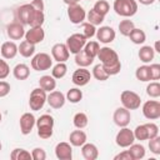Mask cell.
Segmentation results:
<instances>
[{"mask_svg": "<svg viewBox=\"0 0 160 160\" xmlns=\"http://www.w3.org/2000/svg\"><path fill=\"white\" fill-rule=\"evenodd\" d=\"M10 158H11V160H30L31 159V152H29L25 149L16 148L11 151Z\"/></svg>", "mask_w": 160, "mask_h": 160, "instance_id": "d6a6232c", "label": "cell"}, {"mask_svg": "<svg viewBox=\"0 0 160 160\" xmlns=\"http://www.w3.org/2000/svg\"><path fill=\"white\" fill-rule=\"evenodd\" d=\"M132 132H134L135 140H140V141H142V140H149V132H148V129H146V125H145V124L138 125Z\"/></svg>", "mask_w": 160, "mask_h": 160, "instance_id": "ab89813d", "label": "cell"}, {"mask_svg": "<svg viewBox=\"0 0 160 160\" xmlns=\"http://www.w3.org/2000/svg\"><path fill=\"white\" fill-rule=\"evenodd\" d=\"M86 38L82 35V34H80V32H75V34H72V35H70L68 39H66V48H68V50H69V52H71V54H76V52H79L80 50H82V48L85 46V44H86Z\"/></svg>", "mask_w": 160, "mask_h": 160, "instance_id": "8992f818", "label": "cell"}, {"mask_svg": "<svg viewBox=\"0 0 160 160\" xmlns=\"http://www.w3.org/2000/svg\"><path fill=\"white\" fill-rule=\"evenodd\" d=\"M140 4H142V5H151L155 0H138Z\"/></svg>", "mask_w": 160, "mask_h": 160, "instance_id": "9f6ffc18", "label": "cell"}, {"mask_svg": "<svg viewBox=\"0 0 160 160\" xmlns=\"http://www.w3.org/2000/svg\"><path fill=\"white\" fill-rule=\"evenodd\" d=\"M25 40L36 45L39 42H41L45 38V31L41 26H36V28H30V30L25 31Z\"/></svg>", "mask_w": 160, "mask_h": 160, "instance_id": "e0dca14e", "label": "cell"}, {"mask_svg": "<svg viewBox=\"0 0 160 160\" xmlns=\"http://www.w3.org/2000/svg\"><path fill=\"white\" fill-rule=\"evenodd\" d=\"M96 38L102 44H110L115 40V36H116V32L115 30L111 28V26H100L98 30H96Z\"/></svg>", "mask_w": 160, "mask_h": 160, "instance_id": "4fadbf2b", "label": "cell"}, {"mask_svg": "<svg viewBox=\"0 0 160 160\" xmlns=\"http://www.w3.org/2000/svg\"><path fill=\"white\" fill-rule=\"evenodd\" d=\"M39 86L42 90H45L46 92L48 91L50 92V91L55 90V88H56V80H55V78H52L50 75H44L39 80Z\"/></svg>", "mask_w": 160, "mask_h": 160, "instance_id": "484cf974", "label": "cell"}, {"mask_svg": "<svg viewBox=\"0 0 160 160\" xmlns=\"http://www.w3.org/2000/svg\"><path fill=\"white\" fill-rule=\"evenodd\" d=\"M138 55H139V59H140L144 64H148V62H150V61L154 59L155 51H154V49H152L150 45H144V46L140 48Z\"/></svg>", "mask_w": 160, "mask_h": 160, "instance_id": "d4e9b609", "label": "cell"}, {"mask_svg": "<svg viewBox=\"0 0 160 160\" xmlns=\"http://www.w3.org/2000/svg\"><path fill=\"white\" fill-rule=\"evenodd\" d=\"M81 28H82V35H84L86 39H91L92 36H95V34H96V28H95V25H92V24H90V22H82Z\"/></svg>", "mask_w": 160, "mask_h": 160, "instance_id": "ee69618b", "label": "cell"}, {"mask_svg": "<svg viewBox=\"0 0 160 160\" xmlns=\"http://www.w3.org/2000/svg\"><path fill=\"white\" fill-rule=\"evenodd\" d=\"M52 66V59L46 52H39L31 59V68L36 71H45Z\"/></svg>", "mask_w": 160, "mask_h": 160, "instance_id": "5b68a950", "label": "cell"}, {"mask_svg": "<svg viewBox=\"0 0 160 160\" xmlns=\"http://www.w3.org/2000/svg\"><path fill=\"white\" fill-rule=\"evenodd\" d=\"M134 141H135L134 132L128 126L121 128L119 130V132L116 134V138H115V142L120 148H129Z\"/></svg>", "mask_w": 160, "mask_h": 160, "instance_id": "ba28073f", "label": "cell"}, {"mask_svg": "<svg viewBox=\"0 0 160 160\" xmlns=\"http://www.w3.org/2000/svg\"><path fill=\"white\" fill-rule=\"evenodd\" d=\"M154 49V51H158V52H160V48H159V41H155V48H152Z\"/></svg>", "mask_w": 160, "mask_h": 160, "instance_id": "6f0895ef", "label": "cell"}, {"mask_svg": "<svg viewBox=\"0 0 160 160\" xmlns=\"http://www.w3.org/2000/svg\"><path fill=\"white\" fill-rule=\"evenodd\" d=\"M12 75L18 80H26L30 76V69L26 64H18L12 69Z\"/></svg>", "mask_w": 160, "mask_h": 160, "instance_id": "cb8c5ba5", "label": "cell"}, {"mask_svg": "<svg viewBox=\"0 0 160 160\" xmlns=\"http://www.w3.org/2000/svg\"><path fill=\"white\" fill-rule=\"evenodd\" d=\"M36 128H38V135L41 139H50L54 132V118L49 114L41 115L36 120Z\"/></svg>", "mask_w": 160, "mask_h": 160, "instance_id": "6da1fadb", "label": "cell"}, {"mask_svg": "<svg viewBox=\"0 0 160 160\" xmlns=\"http://www.w3.org/2000/svg\"><path fill=\"white\" fill-rule=\"evenodd\" d=\"M135 76L138 80L140 81H150V74H149V65H141L136 69L135 71Z\"/></svg>", "mask_w": 160, "mask_h": 160, "instance_id": "f35d334b", "label": "cell"}, {"mask_svg": "<svg viewBox=\"0 0 160 160\" xmlns=\"http://www.w3.org/2000/svg\"><path fill=\"white\" fill-rule=\"evenodd\" d=\"M112 8L122 18H131L138 12V2L135 0H115Z\"/></svg>", "mask_w": 160, "mask_h": 160, "instance_id": "7a4b0ae2", "label": "cell"}, {"mask_svg": "<svg viewBox=\"0 0 160 160\" xmlns=\"http://www.w3.org/2000/svg\"><path fill=\"white\" fill-rule=\"evenodd\" d=\"M18 45L14 41H5L2 42V45L0 46V54L4 59H14L18 54Z\"/></svg>", "mask_w": 160, "mask_h": 160, "instance_id": "44dd1931", "label": "cell"}, {"mask_svg": "<svg viewBox=\"0 0 160 160\" xmlns=\"http://www.w3.org/2000/svg\"><path fill=\"white\" fill-rule=\"evenodd\" d=\"M62 1H64V2H65L68 6H69V5H74V4H78L80 0H62Z\"/></svg>", "mask_w": 160, "mask_h": 160, "instance_id": "11a10c76", "label": "cell"}, {"mask_svg": "<svg viewBox=\"0 0 160 160\" xmlns=\"http://www.w3.org/2000/svg\"><path fill=\"white\" fill-rule=\"evenodd\" d=\"M68 18L72 24H81L85 18H86V11L84 10L82 6H80L79 4H74V5H69L68 6Z\"/></svg>", "mask_w": 160, "mask_h": 160, "instance_id": "30bf717a", "label": "cell"}, {"mask_svg": "<svg viewBox=\"0 0 160 160\" xmlns=\"http://www.w3.org/2000/svg\"><path fill=\"white\" fill-rule=\"evenodd\" d=\"M55 155L59 160H71L72 159V148L69 142H59L55 146Z\"/></svg>", "mask_w": 160, "mask_h": 160, "instance_id": "ac0fdd59", "label": "cell"}, {"mask_svg": "<svg viewBox=\"0 0 160 160\" xmlns=\"http://www.w3.org/2000/svg\"><path fill=\"white\" fill-rule=\"evenodd\" d=\"M114 160H132V158H131V155L129 154L128 150H124V151H121L120 154L115 155V156H114Z\"/></svg>", "mask_w": 160, "mask_h": 160, "instance_id": "f5cc1de1", "label": "cell"}, {"mask_svg": "<svg viewBox=\"0 0 160 160\" xmlns=\"http://www.w3.org/2000/svg\"><path fill=\"white\" fill-rule=\"evenodd\" d=\"M92 76L99 81H105V80L109 79V75L106 74V71L104 70L101 64H98L92 68Z\"/></svg>", "mask_w": 160, "mask_h": 160, "instance_id": "b9f144b4", "label": "cell"}, {"mask_svg": "<svg viewBox=\"0 0 160 160\" xmlns=\"http://www.w3.org/2000/svg\"><path fill=\"white\" fill-rule=\"evenodd\" d=\"M66 98L61 91L58 90H52L50 91V94L46 96V102L52 108V109H61L65 105Z\"/></svg>", "mask_w": 160, "mask_h": 160, "instance_id": "2e32d148", "label": "cell"}, {"mask_svg": "<svg viewBox=\"0 0 160 160\" xmlns=\"http://www.w3.org/2000/svg\"><path fill=\"white\" fill-rule=\"evenodd\" d=\"M72 122H74V126L78 128V129H84L88 126V122H89V119L86 116L85 112H76L74 115V119H72Z\"/></svg>", "mask_w": 160, "mask_h": 160, "instance_id": "e575fe53", "label": "cell"}, {"mask_svg": "<svg viewBox=\"0 0 160 160\" xmlns=\"http://www.w3.org/2000/svg\"><path fill=\"white\" fill-rule=\"evenodd\" d=\"M146 129H148V132H149V139H152L155 136L159 135V128L156 124L154 122H146Z\"/></svg>", "mask_w": 160, "mask_h": 160, "instance_id": "f907efd6", "label": "cell"}, {"mask_svg": "<svg viewBox=\"0 0 160 160\" xmlns=\"http://www.w3.org/2000/svg\"><path fill=\"white\" fill-rule=\"evenodd\" d=\"M86 18H88V22H90V24H92V25H101L102 24V21H104V19H105V16H102V15H100L99 12H96L94 9H91V10H89V12L86 14Z\"/></svg>", "mask_w": 160, "mask_h": 160, "instance_id": "74e56055", "label": "cell"}, {"mask_svg": "<svg viewBox=\"0 0 160 160\" xmlns=\"http://www.w3.org/2000/svg\"><path fill=\"white\" fill-rule=\"evenodd\" d=\"M9 74H10V66H9V64L5 60L0 59V80H4L5 78H8Z\"/></svg>", "mask_w": 160, "mask_h": 160, "instance_id": "681fc988", "label": "cell"}, {"mask_svg": "<svg viewBox=\"0 0 160 160\" xmlns=\"http://www.w3.org/2000/svg\"><path fill=\"white\" fill-rule=\"evenodd\" d=\"M69 140H70L71 146H78V148H80V146H82V145L86 142L88 138H86V134H85L81 129H79V130H74L72 132H70Z\"/></svg>", "mask_w": 160, "mask_h": 160, "instance_id": "603a6c76", "label": "cell"}, {"mask_svg": "<svg viewBox=\"0 0 160 160\" xmlns=\"http://www.w3.org/2000/svg\"><path fill=\"white\" fill-rule=\"evenodd\" d=\"M99 49H100V46H99V42L98 41H86L85 46L82 48V50L85 51V54L89 55L92 59H95L98 56Z\"/></svg>", "mask_w": 160, "mask_h": 160, "instance_id": "1f68e13d", "label": "cell"}, {"mask_svg": "<svg viewBox=\"0 0 160 160\" xmlns=\"http://www.w3.org/2000/svg\"><path fill=\"white\" fill-rule=\"evenodd\" d=\"M6 34L11 40H20L21 38L25 36V29L24 25L20 24L19 21L11 22L6 26Z\"/></svg>", "mask_w": 160, "mask_h": 160, "instance_id": "d6986e66", "label": "cell"}, {"mask_svg": "<svg viewBox=\"0 0 160 160\" xmlns=\"http://www.w3.org/2000/svg\"><path fill=\"white\" fill-rule=\"evenodd\" d=\"M149 149L155 155L160 154V136L159 135L152 139H149Z\"/></svg>", "mask_w": 160, "mask_h": 160, "instance_id": "f6af8a7d", "label": "cell"}, {"mask_svg": "<svg viewBox=\"0 0 160 160\" xmlns=\"http://www.w3.org/2000/svg\"><path fill=\"white\" fill-rule=\"evenodd\" d=\"M34 12V8L31 6V4H24L20 8H18L16 10V16L20 24L22 25H28L30 21V18Z\"/></svg>", "mask_w": 160, "mask_h": 160, "instance_id": "ffe728a7", "label": "cell"}, {"mask_svg": "<svg viewBox=\"0 0 160 160\" xmlns=\"http://www.w3.org/2000/svg\"><path fill=\"white\" fill-rule=\"evenodd\" d=\"M68 72V66L65 62H58L52 70H51V76L55 79H62Z\"/></svg>", "mask_w": 160, "mask_h": 160, "instance_id": "836d02e7", "label": "cell"}, {"mask_svg": "<svg viewBox=\"0 0 160 160\" xmlns=\"http://www.w3.org/2000/svg\"><path fill=\"white\" fill-rule=\"evenodd\" d=\"M112 120L114 122L119 126V128H124V126H128L130 124V120H131V114H130V110H128L126 108H118L115 111H114V115H112Z\"/></svg>", "mask_w": 160, "mask_h": 160, "instance_id": "8fae6325", "label": "cell"}, {"mask_svg": "<svg viewBox=\"0 0 160 160\" xmlns=\"http://www.w3.org/2000/svg\"><path fill=\"white\" fill-rule=\"evenodd\" d=\"M92 61H94V59L90 58L89 55H86L84 50H80L79 52L75 54V64L79 68H88L89 65L92 64Z\"/></svg>", "mask_w": 160, "mask_h": 160, "instance_id": "83f0119b", "label": "cell"}, {"mask_svg": "<svg viewBox=\"0 0 160 160\" xmlns=\"http://www.w3.org/2000/svg\"><path fill=\"white\" fill-rule=\"evenodd\" d=\"M30 4H31V6H32L35 10H39V11H44V8H45V5H44V1H42V0H32Z\"/></svg>", "mask_w": 160, "mask_h": 160, "instance_id": "db71d44e", "label": "cell"}, {"mask_svg": "<svg viewBox=\"0 0 160 160\" xmlns=\"http://www.w3.org/2000/svg\"><path fill=\"white\" fill-rule=\"evenodd\" d=\"M149 74H150V80H159L160 79V65L159 64L149 65Z\"/></svg>", "mask_w": 160, "mask_h": 160, "instance_id": "7dc6e473", "label": "cell"}, {"mask_svg": "<svg viewBox=\"0 0 160 160\" xmlns=\"http://www.w3.org/2000/svg\"><path fill=\"white\" fill-rule=\"evenodd\" d=\"M11 90V86L8 81H4V80H0V98H4L6 96Z\"/></svg>", "mask_w": 160, "mask_h": 160, "instance_id": "816d5d0a", "label": "cell"}, {"mask_svg": "<svg viewBox=\"0 0 160 160\" xmlns=\"http://www.w3.org/2000/svg\"><path fill=\"white\" fill-rule=\"evenodd\" d=\"M129 38H130V40H131L134 44L140 45V44H144V42H145V40H146V34H145L144 30L138 29V28H134L132 31L130 32Z\"/></svg>", "mask_w": 160, "mask_h": 160, "instance_id": "f546056e", "label": "cell"}, {"mask_svg": "<svg viewBox=\"0 0 160 160\" xmlns=\"http://www.w3.org/2000/svg\"><path fill=\"white\" fill-rule=\"evenodd\" d=\"M1 149H2V145H1V142H0V151H1Z\"/></svg>", "mask_w": 160, "mask_h": 160, "instance_id": "91938a15", "label": "cell"}, {"mask_svg": "<svg viewBox=\"0 0 160 160\" xmlns=\"http://www.w3.org/2000/svg\"><path fill=\"white\" fill-rule=\"evenodd\" d=\"M134 28H135L134 22H132L131 20H129V19L121 20L120 24H119V31H120V34L124 35V36H129Z\"/></svg>", "mask_w": 160, "mask_h": 160, "instance_id": "d590c367", "label": "cell"}, {"mask_svg": "<svg viewBox=\"0 0 160 160\" xmlns=\"http://www.w3.org/2000/svg\"><path fill=\"white\" fill-rule=\"evenodd\" d=\"M46 91L42 90L41 88H36L30 92V98H29V106L31 110L38 111L40 109H42V106L46 102Z\"/></svg>", "mask_w": 160, "mask_h": 160, "instance_id": "277c9868", "label": "cell"}, {"mask_svg": "<svg viewBox=\"0 0 160 160\" xmlns=\"http://www.w3.org/2000/svg\"><path fill=\"white\" fill-rule=\"evenodd\" d=\"M120 100H121L122 106L126 108L128 110H136L141 105L140 95L131 90H124L120 94Z\"/></svg>", "mask_w": 160, "mask_h": 160, "instance_id": "3957f363", "label": "cell"}, {"mask_svg": "<svg viewBox=\"0 0 160 160\" xmlns=\"http://www.w3.org/2000/svg\"><path fill=\"white\" fill-rule=\"evenodd\" d=\"M18 51L20 52L21 56L30 58V56H32L35 54V45L31 44V42H29V41H26V40H24L18 46Z\"/></svg>", "mask_w": 160, "mask_h": 160, "instance_id": "4316f807", "label": "cell"}, {"mask_svg": "<svg viewBox=\"0 0 160 160\" xmlns=\"http://www.w3.org/2000/svg\"><path fill=\"white\" fill-rule=\"evenodd\" d=\"M51 55H52V59L58 62H65L69 56H70V52L66 48L65 44H61V42H58L55 44L52 48H51Z\"/></svg>", "mask_w": 160, "mask_h": 160, "instance_id": "9a60e30c", "label": "cell"}, {"mask_svg": "<svg viewBox=\"0 0 160 160\" xmlns=\"http://www.w3.org/2000/svg\"><path fill=\"white\" fill-rule=\"evenodd\" d=\"M91 79V74L86 68H79L72 72L71 80L76 86H84L86 85Z\"/></svg>", "mask_w": 160, "mask_h": 160, "instance_id": "5bb4252c", "label": "cell"}, {"mask_svg": "<svg viewBox=\"0 0 160 160\" xmlns=\"http://www.w3.org/2000/svg\"><path fill=\"white\" fill-rule=\"evenodd\" d=\"M65 98H66V100H69L70 102L76 104V102H79V101L82 99V91H81L80 89H78V88H72V89L68 90Z\"/></svg>", "mask_w": 160, "mask_h": 160, "instance_id": "8d00e7d4", "label": "cell"}, {"mask_svg": "<svg viewBox=\"0 0 160 160\" xmlns=\"http://www.w3.org/2000/svg\"><path fill=\"white\" fill-rule=\"evenodd\" d=\"M92 9H94L96 12H99L100 15L105 16V15L109 12V10H110V5H109V2H108L106 0H98V1L94 4Z\"/></svg>", "mask_w": 160, "mask_h": 160, "instance_id": "60d3db41", "label": "cell"}, {"mask_svg": "<svg viewBox=\"0 0 160 160\" xmlns=\"http://www.w3.org/2000/svg\"><path fill=\"white\" fill-rule=\"evenodd\" d=\"M128 151L131 155L132 160H140V159H142L145 156V148L141 144H134L132 142L129 146V150Z\"/></svg>", "mask_w": 160, "mask_h": 160, "instance_id": "f1b7e54d", "label": "cell"}, {"mask_svg": "<svg viewBox=\"0 0 160 160\" xmlns=\"http://www.w3.org/2000/svg\"><path fill=\"white\" fill-rule=\"evenodd\" d=\"M142 115L148 120H156L160 118V102L158 100H148L142 105Z\"/></svg>", "mask_w": 160, "mask_h": 160, "instance_id": "9c48e42d", "label": "cell"}, {"mask_svg": "<svg viewBox=\"0 0 160 160\" xmlns=\"http://www.w3.org/2000/svg\"><path fill=\"white\" fill-rule=\"evenodd\" d=\"M146 94L150 96V98H159L160 96V84L158 81H152L150 82L148 86H146Z\"/></svg>", "mask_w": 160, "mask_h": 160, "instance_id": "7bdbcfd3", "label": "cell"}, {"mask_svg": "<svg viewBox=\"0 0 160 160\" xmlns=\"http://www.w3.org/2000/svg\"><path fill=\"white\" fill-rule=\"evenodd\" d=\"M31 159L34 160H45L46 159V152L42 148H35L31 151Z\"/></svg>", "mask_w": 160, "mask_h": 160, "instance_id": "c3c4849f", "label": "cell"}, {"mask_svg": "<svg viewBox=\"0 0 160 160\" xmlns=\"http://www.w3.org/2000/svg\"><path fill=\"white\" fill-rule=\"evenodd\" d=\"M1 120H2V115H1V112H0V122H1Z\"/></svg>", "mask_w": 160, "mask_h": 160, "instance_id": "680465c9", "label": "cell"}, {"mask_svg": "<svg viewBox=\"0 0 160 160\" xmlns=\"http://www.w3.org/2000/svg\"><path fill=\"white\" fill-rule=\"evenodd\" d=\"M98 58H99L100 64H101L102 66L112 65V64L120 61V60H119V55H118V52H116L114 49L109 48V46L100 48V49H99V52H98Z\"/></svg>", "mask_w": 160, "mask_h": 160, "instance_id": "52a82bcc", "label": "cell"}, {"mask_svg": "<svg viewBox=\"0 0 160 160\" xmlns=\"http://www.w3.org/2000/svg\"><path fill=\"white\" fill-rule=\"evenodd\" d=\"M81 154H82L84 159H86V160H95L99 156V150L95 144L85 142L81 146Z\"/></svg>", "mask_w": 160, "mask_h": 160, "instance_id": "7402d4cb", "label": "cell"}, {"mask_svg": "<svg viewBox=\"0 0 160 160\" xmlns=\"http://www.w3.org/2000/svg\"><path fill=\"white\" fill-rule=\"evenodd\" d=\"M102 68H104V70L106 71V74H108L109 76L116 75V74H119L120 70H121V62L118 61V62H115V64H112V65H108V66H102Z\"/></svg>", "mask_w": 160, "mask_h": 160, "instance_id": "bcb514c9", "label": "cell"}, {"mask_svg": "<svg viewBox=\"0 0 160 160\" xmlns=\"http://www.w3.org/2000/svg\"><path fill=\"white\" fill-rule=\"evenodd\" d=\"M36 124V119L31 112H24L20 116V131L22 135H29Z\"/></svg>", "mask_w": 160, "mask_h": 160, "instance_id": "7c38bea8", "label": "cell"}, {"mask_svg": "<svg viewBox=\"0 0 160 160\" xmlns=\"http://www.w3.org/2000/svg\"><path fill=\"white\" fill-rule=\"evenodd\" d=\"M45 21V15H44V11H39V10H35L34 9V12L30 18V21L28 25H30V28H36V26H42Z\"/></svg>", "mask_w": 160, "mask_h": 160, "instance_id": "4dcf8cb0", "label": "cell"}]
</instances>
